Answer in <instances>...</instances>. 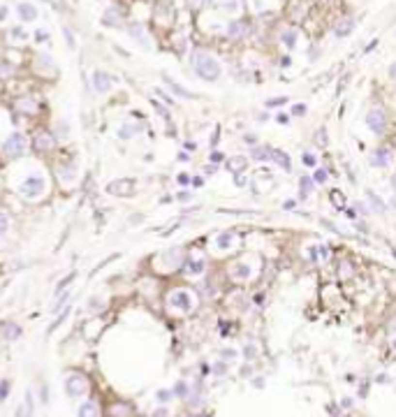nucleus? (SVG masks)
<instances>
[{
	"label": "nucleus",
	"instance_id": "obj_39",
	"mask_svg": "<svg viewBox=\"0 0 396 417\" xmlns=\"http://www.w3.org/2000/svg\"><path fill=\"white\" fill-rule=\"evenodd\" d=\"M67 299H70V292H65V294H61V297H58V302L53 304V311H61L63 306H65V302H67Z\"/></svg>",
	"mask_w": 396,
	"mask_h": 417
},
{
	"label": "nucleus",
	"instance_id": "obj_40",
	"mask_svg": "<svg viewBox=\"0 0 396 417\" xmlns=\"http://www.w3.org/2000/svg\"><path fill=\"white\" fill-rule=\"evenodd\" d=\"M7 394H10V383H7V380H2V383H0V401H5Z\"/></svg>",
	"mask_w": 396,
	"mask_h": 417
},
{
	"label": "nucleus",
	"instance_id": "obj_54",
	"mask_svg": "<svg viewBox=\"0 0 396 417\" xmlns=\"http://www.w3.org/2000/svg\"><path fill=\"white\" fill-rule=\"evenodd\" d=\"M341 408H352V399H341Z\"/></svg>",
	"mask_w": 396,
	"mask_h": 417
},
{
	"label": "nucleus",
	"instance_id": "obj_44",
	"mask_svg": "<svg viewBox=\"0 0 396 417\" xmlns=\"http://www.w3.org/2000/svg\"><path fill=\"white\" fill-rule=\"evenodd\" d=\"M12 37H14V40H26V31H23V28H14V31H12Z\"/></svg>",
	"mask_w": 396,
	"mask_h": 417
},
{
	"label": "nucleus",
	"instance_id": "obj_2",
	"mask_svg": "<svg viewBox=\"0 0 396 417\" xmlns=\"http://www.w3.org/2000/svg\"><path fill=\"white\" fill-rule=\"evenodd\" d=\"M192 67H195V72H197L199 79H204V81H216V79H220V72H222L220 63L216 61L211 53H204V51L195 53Z\"/></svg>",
	"mask_w": 396,
	"mask_h": 417
},
{
	"label": "nucleus",
	"instance_id": "obj_58",
	"mask_svg": "<svg viewBox=\"0 0 396 417\" xmlns=\"http://www.w3.org/2000/svg\"><path fill=\"white\" fill-rule=\"evenodd\" d=\"M5 14H7V10L2 7V10H0V19H5Z\"/></svg>",
	"mask_w": 396,
	"mask_h": 417
},
{
	"label": "nucleus",
	"instance_id": "obj_13",
	"mask_svg": "<svg viewBox=\"0 0 396 417\" xmlns=\"http://www.w3.org/2000/svg\"><path fill=\"white\" fill-rule=\"evenodd\" d=\"M183 264H186V273H190V276H199L206 269V260L204 257H188Z\"/></svg>",
	"mask_w": 396,
	"mask_h": 417
},
{
	"label": "nucleus",
	"instance_id": "obj_30",
	"mask_svg": "<svg viewBox=\"0 0 396 417\" xmlns=\"http://www.w3.org/2000/svg\"><path fill=\"white\" fill-rule=\"evenodd\" d=\"M135 135H137V125H123V128L118 130V137H121V139H132Z\"/></svg>",
	"mask_w": 396,
	"mask_h": 417
},
{
	"label": "nucleus",
	"instance_id": "obj_24",
	"mask_svg": "<svg viewBox=\"0 0 396 417\" xmlns=\"http://www.w3.org/2000/svg\"><path fill=\"white\" fill-rule=\"evenodd\" d=\"M61 178L65 181V183H72L74 178H77V167H74V165L61 167Z\"/></svg>",
	"mask_w": 396,
	"mask_h": 417
},
{
	"label": "nucleus",
	"instance_id": "obj_29",
	"mask_svg": "<svg viewBox=\"0 0 396 417\" xmlns=\"http://www.w3.org/2000/svg\"><path fill=\"white\" fill-rule=\"evenodd\" d=\"M188 392H190V387H188V383H183V380H178L176 385H174V389H172V394L181 396V399H186Z\"/></svg>",
	"mask_w": 396,
	"mask_h": 417
},
{
	"label": "nucleus",
	"instance_id": "obj_45",
	"mask_svg": "<svg viewBox=\"0 0 396 417\" xmlns=\"http://www.w3.org/2000/svg\"><path fill=\"white\" fill-rule=\"evenodd\" d=\"M276 121L281 125H285V123H290V114H285V112H281V114L276 116Z\"/></svg>",
	"mask_w": 396,
	"mask_h": 417
},
{
	"label": "nucleus",
	"instance_id": "obj_1",
	"mask_svg": "<svg viewBox=\"0 0 396 417\" xmlns=\"http://www.w3.org/2000/svg\"><path fill=\"white\" fill-rule=\"evenodd\" d=\"M47 188H49L47 176L42 174L40 169H31V172H26V174L21 176L19 186H16V192H19L21 197L35 202V199H42L47 195Z\"/></svg>",
	"mask_w": 396,
	"mask_h": 417
},
{
	"label": "nucleus",
	"instance_id": "obj_38",
	"mask_svg": "<svg viewBox=\"0 0 396 417\" xmlns=\"http://www.w3.org/2000/svg\"><path fill=\"white\" fill-rule=\"evenodd\" d=\"M102 308H104L102 299H91V302H88V311L91 313H97V311H102Z\"/></svg>",
	"mask_w": 396,
	"mask_h": 417
},
{
	"label": "nucleus",
	"instance_id": "obj_60",
	"mask_svg": "<svg viewBox=\"0 0 396 417\" xmlns=\"http://www.w3.org/2000/svg\"><path fill=\"white\" fill-rule=\"evenodd\" d=\"M202 2H213V0H202Z\"/></svg>",
	"mask_w": 396,
	"mask_h": 417
},
{
	"label": "nucleus",
	"instance_id": "obj_59",
	"mask_svg": "<svg viewBox=\"0 0 396 417\" xmlns=\"http://www.w3.org/2000/svg\"><path fill=\"white\" fill-rule=\"evenodd\" d=\"M392 345H394V350H396V338H394V341H392Z\"/></svg>",
	"mask_w": 396,
	"mask_h": 417
},
{
	"label": "nucleus",
	"instance_id": "obj_25",
	"mask_svg": "<svg viewBox=\"0 0 396 417\" xmlns=\"http://www.w3.org/2000/svg\"><path fill=\"white\" fill-rule=\"evenodd\" d=\"M246 32V26L241 23V21H234V23H229L227 26V35L229 37H241Z\"/></svg>",
	"mask_w": 396,
	"mask_h": 417
},
{
	"label": "nucleus",
	"instance_id": "obj_31",
	"mask_svg": "<svg viewBox=\"0 0 396 417\" xmlns=\"http://www.w3.org/2000/svg\"><path fill=\"white\" fill-rule=\"evenodd\" d=\"M7 232H10V216L0 211V239H2Z\"/></svg>",
	"mask_w": 396,
	"mask_h": 417
},
{
	"label": "nucleus",
	"instance_id": "obj_26",
	"mask_svg": "<svg viewBox=\"0 0 396 417\" xmlns=\"http://www.w3.org/2000/svg\"><path fill=\"white\" fill-rule=\"evenodd\" d=\"M222 10L227 14H239L241 12V0H225L222 2Z\"/></svg>",
	"mask_w": 396,
	"mask_h": 417
},
{
	"label": "nucleus",
	"instance_id": "obj_17",
	"mask_svg": "<svg viewBox=\"0 0 396 417\" xmlns=\"http://www.w3.org/2000/svg\"><path fill=\"white\" fill-rule=\"evenodd\" d=\"M53 146H56V137L47 135V132H40V135L35 137V148L37 151H49Z\"/></svg>",
	"mask_w": 396,
	"mask_h": 417
},
{
	"label": "nucleus",
	"instance_id": "obj_16",
	"mask_svg": "<svg viewBox=\"0 0 396 417\" xmlns=\"http://www.w3.org/2000/svg\"><path fill=\"white\" fill-rule=\"evenodd\" d=\"M313 192H315V181H313V176L299 178V197L306 199V197H311Z\"/></svg>",
	"mask_w": 396,
	"mask_h": 417
},
{
	"label": "nucleus",
	"instance_id": "obj_11",
	"mask_svg": "<svg viewBox=\"0 0 396 417\" xmlns=\"http://www.w3.org/2000/svg\"><path fill=\"white\" fill-rule=\"evenodd\" d=\"M16 14H19V19L23 21V23H31V21L37 19V7L35 5H31V2H19L16 5Z\"/></svg>",
	"mask_w": 396,
	"mask_h": 417
},
{
	"label": "nucleus",
	"instance_id": "obj_37",
	"mask_svg": "<svg viewBox=\"0 0 396 417\" xmlns=\"http://www.w3.org/2000/svg\"><path fill=\"white\" fill-rule=\"evenodd\" d=\"M306 112H308V107H306L303 102H299V104H294V107L290 109V116H303Z\"/></svg>",
	"mask_w": 396,
	"mask_h": 417
},
{
	"label": "nucleus",
	"instance_id": "obj_47",
	"mask_svg": "<svg viewBox=\"0 0 396 417\" xmlns=\"http://www.w3.org/2000/svg\"><path fill=\"white\" fill-rule=\"evenodd\" d=\"M213 371H216V373H225V371H227V366L222 364V362H216V364H213Z\"/></svg>",
	"mask_w": 396,
	"mask_h": 417
},
{
	"label": "nucleus",
	"instance_id": "obj_10",
	"mask_svg": "<svg viewBox=\"0 0 396 417\" xmlns=\"http://www.w3.org/2000/svg\"><path fill=\"white\" fill-rule=\"evenodd\" d=\"M229 276L239 283L250 281V278H253V267H250L248 262H234V264L229 267Z\"/></svg>",
	"mask_w": 396,
	"mask_h": 417
},
{
	"label": "nucleus",
	"instance_id": "obj_14",
	"mask_svg": "<svg viewBox=\"0 0 396 417\" xmlns=\"http://www.w3.org/2000/svg\"><path fill=\"white\" fill-rule=\"evenodd\" d=\"M77 417H100V406L95 403L93 399H88V401H83L81 406H79Z\"/></svg>",
	"mask_w": 396,
	"mask_h": 417
},
{
	"label": "nucleus",
	"instance_id": "obj_28",
	"mask_svg": "<svg viewBox=\"0 0 396 417\" xmlns=\"http://www.w3.org/2000/svg\"><path fill=\"white\" fill-rule=\"evenodd\" d=\"M301 162H303V167H311V169H315V167H317V158H315V153H311V151H303V153H301Z\"/></svg>",
	"mask_w": 396,
	"mask_h": 417
},
{
	"label": "nucleus",
	"instance_id": "obj_52",
	"mask_svg": "<svg viewBox=\"0 0 396 417\" xmlns=\"http://www.w3.org/2000/svg\"><path fill=\"white\" fill-rule=\"evenodd\" d=\"M178 183H181V186H188V183H190V176H188V174H178Z\"/></svg>",
	"mask_w": 396,
	"mask_h": 417
},
{
	"label": "nucleus",
	"instance_id": "obj_8",
	"mask_svg": "<svg viewBox=\"0 0 396 417\" xmlns=\"http://www.w3.org/2000/svg\"><path fill=\"white\" fill-rule=\"evenodd\" d=\"M237 246V234L232 229H225V232H218L216 239H213V248L220 250V253H227Z\"/></svg>",
	"mask_w": 396,
	"mask_h": 417
},
{
	"label": "nucleus",
	"instance_id": "obj_4",
	"mask_svg": "<svg viewBox=\"0 0 396 417\" xmlns=\"http://www.w3.org/2000/svg\"><path fill=\"white\" fill-rule=\"evenodd\" d=\"M26 146H28L26 135L19 132V130H14V132H10V135L5 137V142H2V151H5V156L7 158H19L21 153L26 151Z\"/></svg>",
	"mask_w": 396,
	"mask_h": 417
},
{
	"label": "nucleus",
	"instance_id": "obj_48",
	"mask_svg": "<svg viewBox=\"0 0 396 417\" xmlns=\"http://www.w3.org/2000/svg\"><path fill=\"white\" fill-rule=\"evenodd\" d=\"M37 61H40V65H42V67H49V65H51V63H49V61H51V58H49L47 53H42V56H40V58H37Z\"/></svg>",
	"mask_w": 396,
	"mask_h": 417
},
{
	"label": "nucleus",
	"instance_id": "obj_49",
	"mask_svg": "<svg viewBox=\"0 0 396 417\" xmlns=\"http://www.w3.org/2000/svg\"><path fill=\"white\" fill-rule=\"evenodd\" d=\"M222 153H220V151H213V153H211V158H208V160H211V162H220V160H222Z\"/></svg>",
	"mask_w": 396,
	"mask_h": 417
},
{
	"label": "nucleus",
	"instance_id": "obj_43",
	"mask_svg": "<svg viewBox=\"0 0 396 417\" xmlns=\"http://www.w3.org/2000/svg\"><path fill=\"white\" fill-rule=\"evenodd\" d=\"M70 281H74V273H70L65 281H61V285L56 288V294H58V292H63V288H67V285H70Z\"/></svg>",
	"mask_w": 396,
	"mask_h": 417
},
{
	"label": "nucleus",
	"instance_id": "obj_33",
	"mask_svg": "<svg viewBox=\"0 0 396 417\" xmlns=\"http://www.w3.org/2000/svg\"><path fill=\"white\" fill-rule=\"evenodd\" d=\"M172 389H158V394H156V399L160 401V403H169L172 401Z\"/></svg>",
	"mask_w": 396,
	"mask_h": 417
},
{
	"label": "nucleus",
	"instance_id": "obj_23",
	"mask_svg": "<svg viewBox=\"0 0 396 417\" xmlns=\"http://www.w3.org/2000/svg\"><path fill=\"white\" fill-rule=\"evenodd\" d=\"M2 336L7 338V341H14V338H19L21 336V327L14 322H7L5 327H2Z\"/></svg>",
	"mask_w": 396,
	"mask_h": 417
},
{
	"label": "nucleus",
	"instance_id": "obj_57",
	"mask_svg": "<svg viewBox=\"0 0 396 417\" xmlns=\"http://www.w3.org/2000/svg\"><path fill=\"white\" fill-rule=\"evenodd\" d=\"M378 383H387V373H380V375H378Z\"/></svg>",
	"mask_w": 396,
	"mask_h": 417
},
{
	"label": "nucleus",
	"instance_id": "obj_51",
	"mask_svg": "<svg viewBox=\"0 0 396 417\" xmlns=\"http://www.w3.org/2000/svg\"><path fill=\"white\" fill-rule=\"evenodd\" d=\"M125 410H127L125 406H114V415H116V417H123V415H125Z\"/></svg>",
	"mask_w": 396,
	"mask_h": 417
},
{
	"label": "nucleus",
	"instance_id": "obj_53",
	"mask_svg": "<svg viewBox=\"0 0 396 417\" xmlns=\"http://www.w3.org/2000/svg\"><path fill=\"white\" fill-rule=\"evenodd\" d=\"M389 79H396V61L389 65Z\"/></svg>",
	"mask_w": 396,
	"mask_h": 417
},
{
	"label": "nucleus",
	"instance_id": "obj_15",
	"mask_svg": "<svg viewBox=\"0 0 396 417\" xmlns=\"http://www.w3.org/2000/svg\"><path fill=\"white\" fill-rule=\"evenodd\" d=\"M366 199H368V204H371V207H368L371 211H375V213H387L385 199H380L373 190H366Z\"/></svg>",
	"mask_w": 396,
	"mask_h": 417
},
{
	"label": "nucleus",
	"instance_id": "obj_50",
	"mask_svg": "<svg viewBox=\"0 0 396 417\" xmlns=\"http://www.w3.org/2000/svg\"><path fill=\"white\" fill-rule=\"evenodd\" d=\"M65 37H67V44H70V49H74V44H77V42H74V37H72V32L67 31V28H65Z\"/></svg>",
	"mask_w": 396,
	"mask_h": 417
},
{
	"label": "nucleus",
	"instance_id": "obj_9",
	"mask_svg": "<svg viewBox=\"0 0 396 417\" xmlns=\"http://www.w3.org/2000/svg\"><path fill=\"white\" fill-rule=\"evenodd\" d=\"M91 83H93V88L97 93H107V91H111L114 79H111V74L102 72V70H95V72L91 74Z\"/></svg>",
	"mask_w": 396,
	"mask_h": 417
},
{
	"label": "nucleus",
	"instance_id": "obj_12",
	"mask_svg": "<svg viewBox=\"0 0 396 417\" xmlns=\"http://www.w3.org/2000/svg\"><path fill=\"white\" fill-rule=\"evenodd\" d=\"M271 160L281 167L283 172H287V174L292 172V160H290V156H287L285 151H281V148H271Z\"/></svg>",
	"mask_w": 396,
	"mask_h": 417
},
{
	"label": "nucleus",
	"instance_id": "obj_56",
	"mask_svg": "<svg viewBox=\"0 0 396 417\" xmlns=\"http://www.w3.org/2000/svg\"><path fill=\"white\" fill-rule=\"evenodd\" d=\"M190 197H192L190 192H178V199H181V202H188Z\"/></svg>",
	"mask_w": 396,
	"mask_h": 417
},
{
	"label": "nucleus",
	"instance_id": "obj_35",
	"mask_svg": "<svg viewBox=\"0 0 396 417\" xmlns=\"http://www.w3.org/2000/svg\"><path fill=\"white\" fill-rule=\"evenodd\" d=\"M317 255H320L324 262L329 260V255H332V248H329V243H317Z\"/></svg>",
	"mask_w": 396,
	"mask_h": 417
},
{
	"label": "nucleus",
	"instance_id": "obj_42",
	"mask_svg": "<svg viewBox=\"0 0 396 417\" xmlns=\"http://www.w3.org/2000/svg\"><path fill=\"white\" fill-rule=\"evenodd\" d=\"M287 102V97H276V100H267V107H281V104H285Z\"/></svg>",
	"mask_w": 396,
	"mask_h": 417
},
{
	"label": "nucleus",
	"instance_id": "obj_18",
	"mask_svg": "<svg viewBox=\"0 0 396 417\" xmlns=\"http://www.w3.org/2000/svg\"><path fill=\"white\" fill-rule=\"evenodd\" d=\"M246 167H248V158H243V156H234V158H229L227 160V169L232 174L246 172Z\"/></svg>",
	"mask_w": 396,
	"mask_h": 417
},
{
	"label": "nucleus",
	"instance_id": "obj_19",
	"mask_svg": "<svg viewBox=\"0 0 396 417\" xmlns=\"http://www.w3.org/2000/svg\"><path fill=\"white\" fill-rule=\"evenodd\" d=\"M297 40H299V32L294 31V28H290V31H283V35H281V42H283V47L285 49H294L297 47Z\"/></svg>",
	"mask_w": 396,
	"mask_h": 417
},
{
	"label": "nucleus",
	"instance_id": "obj_41",
	"mask_svg": "<svg viewBox=\"0 0 396 417\" xmlns=\"http://www.w3.org/2000/svg\"><path fill=\"white\" fill-rule=\"evenodd\" d=\"M220 354H222V359H234L239 353H237L234 348H225V350H220Z\"/></svg>",
	"mask_w": 396,
	"mask_h": 417
},
{
	"label": "nucleus",
	"instance_id": "obj_7",
	"mask_svg": "<svg viewBox=\"0 0 396 417\" xmlns=\"http://www.w3.org/2000/svg\"><path fill=\"white\" fill-rule=\"evenodd\" d=\"M392 162H394V151L389 146H378L371 153V165L378 169H387V167H392Z\"/></svg>",
	"mask_w": 396,
	"mask_h": 417
},
{
	"label": "nucleus",
	"instance_id": "obj_5",
	"mask_svg": "<svg viewBox=\"0 0 396 417\" xmlns=\"http://www.w3.org/2000/svg\"><path fill=\"white\" fill-rule=\"evenodd\" d=\"M65 392L70 396H74V399H79V396H86L88 394V380L83 378V375L79 373H72L65 378Z\"/></svg>",
	"mask_w": 396,
	"mask_h": 417
},
{
	"label": "nucleus",
	"instance_id": "obj_55",
	"mask_svg": "<svg viewBox=\"0 0 396 417\" xmlns=\"http://www.w3.org/2000/svg\"><path fill=\"white\" fill-rule=\"evenodd\" d=\"M47 37H49V32H44V31L35 32V40H47Z\"/></svg>",
	"mask_w": 396,
	"mask_h": 417
},
{
	"label": "nucleus",
	"instance_id": "obj_21",
	"mask_svg": "<svg viewBox=\"0 0 396 417\" xmlns=\"http://www.w3.org/2000/svg\"><path fill=\"white\" fill-rule=\"evenodd\" d=\"M165 83L169 86V88H172V91H174V93L178 95V97H186V100H190V97H192V93H190V91H186L183 86H178V83L174 81L172 77H165Z\"/></svg>",
	"mask_w": 396,
	"mask_h": 417
},
{
	"label": "nucleus",
	"instance_id": "obj_36",
	"mask_svg": "<svg viewBox=\"0 0 396 417\" xmlns=\"http://www.w3.org/2000/svg\"><path fill=\"white\" fill-rule=\"evenodd\" d=\"M255 357H257V348H255V345L253 343H248L246 345V348H243V359H255Z\"/></svg>",
	"mask_w": 396,
	"mask_h": 417
},
{
	"label": "nucleus",
	"instance_id": "obj_32",
	"mask_svg": "<svg viewBox=\"0 0 396 417\" xmlns=\"http://www.w3.org/2000/svg\"><path fill=\"white\" fill-rule=\"evenodd\" d=\"M332 202L338 208H345V195H341V190H332Z\"/></svg>",
	"mask_w": 396,
	"mask_h": 417
},
{
	"label": "nucleus",
	"instance_id": "obj_27",
	"mask_svg": "<svg viewBox=\"0 0 396 417\" xmlns=\"http://www.w3.org/2000/svg\"><path fill=\"white\" fill-rule=\"evenodd\" d=\"M313 181H315V186H324V183L329 181L327 169H317V167H315V172H313Z\"/></svg>",
	"mask_w": 396,
	"mask_h": 417
},
{
	"label": "nucleus",
	"instance_id": "obj_22",
	"mask_svg": "<svg viewBox=\"0 0 396 417\" xmlns=\"http://www.w3.org/2000/svg\"><path fill=\"white\" fill-rule=\"evenodd\" d=\"M127 32H130L132 37H137V40H139V44H142V47H146V49L151 47V44H148V40H146V37H144V28H142L139 23H132V26L127 28Z\"/></svg>",
	"mask_w": 396,
	"mask_h": 417
},
{
	"label": "nucleus",
	"instance_id": "obj_20",
	"mask_svg": "<svg viewBox=\"0 0 396 417\" xmlns=\"http://www.w3.org/2000/svg\"><path fill=\"white\" fill-rule=\"evenodd\" d=\"M250 158L257 160V162H267V160H271V148L269 146H255L250 151Z\"/></svg>",
	"mask_w": 396,
	"mask_h": 417
},
{
	"label": "nucleus",
	"instance_id": "obj_46",
	"mask_svg": "<svg viewBox=\"0 0 396 417\" xmlns=\"http://www.w3.org/2000/svg\"><path fill=\"white\" fill-rule=\"evenodd\" d=\"M294 207H297V199H285V202H283V208H285V211H292Z\"/></svg>",
	"mask_w": 396,
	"mask_h": 417
},
{
	"label": "nucleus",
	"instance_id": "obj_6",
	"mask_svg": "<svg viewBox=\"0 0 396 417\" xmlns=\"http://www.w3.org/2000/svg\"><path fill=\"white\" fill-rule=\"evenodd\" d=\"M366 128L373 132V135H385V130H387V116L382 109H371L368 114H366Z\"/></svg>",
	"mask_w": 396,
	"mask_h": 417
},
{
	"label": "nucleus",
	"instance_id": "obj_34",
	"mask_svg": "<svg viewBox=\"0 0 396 417\" xmlns=\"http://www.w3.org/2000/svg\"><path fill=\"white\" fill-rule=\"evenodd\" d=\"M104 26H116V21H118V12H111V10H107V14H104Z\"/></svg>",
	"mask_w": 396,
	"mask_h": 417
},
{
	"label": "nucleus",
	"instance_id": "obj_3",
	"mask_svg": "<svg viewBox=\"0 0 396 417\" xmlns=\"http://www.w3.org/2000/svg\"><path fill=\"white\" fill-rule=\"evenodd\" d=\"M195 304H197V299H195V294L190 290H174L169 292V297H167V308L172 313H181V315H186V313H190L192 308H195Z\"/></svg>",
	"mask_w": 396,
	"mask_h": 417
}]
</instances>
